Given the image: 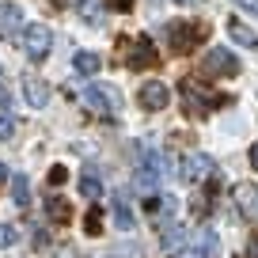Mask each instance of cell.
Listing matches in <instances>:
<instances>
[{
	"mask_svg": "<svg viewBox=\"0 0 258 258\" xmlns=\"http://www.w3.org/2000/svg\"><path fill=\"white\" fill-rule=\"evenodd\" d=\"M19 27H23V12H19L16 4H0V34L12 38Z\"/></svg>",
	"mask_w": 258,
	"mask_h": 258,
	"instance_id": "obj_13",
	"label": "cell"
},
{
	"mask_svg": "<svg viewBox=\"0 0 258 258\" xmlns=\"http://www.w3.org/2000/svg\"><path fill=\"white\" fill-rule=\"evenodd\" d=\"M178 182H186V186H194V182H202V178H213L217 175V163L209 160V156H202V152H194V156H182L178 160ZM220 178V175H217Z\"/></svg>",
	"mask_w": 258,
	"mask_h": 258,
	"instance_id": "obj_4",
	"label": "cell"
},
{
	"mask_svg": "<svg viewBox=\"0 0 258 258\" xmlns=\"http://www.w3.org/2000/svg\"><path fill=\"white\" fill-rule=\"evenodd\" d=\"M137 0H103V12H129Z\"/></svg>",
	"mask_w": 258,
	"mask_h": 258,
	"instance_id": "obj_24",
	"label": "cell"
},
{
	"mask_svg": "<svg viewBox=\"0 0 258 258\" xmlns=\"http://www.w3.org/2000/svg\"><path fill=\"white\" fill-rule=\"evenodd\" d=\"M118 57L125 61V69L133 73H148L160 64V53H156V42L148 34H137V38H118Z\"/></svg>",
	"mask_w": 258,
	"mask_h": 258,
	"instance_id": "obj_2",
	"label": "cell"
},
{
	"mask_svg": "<svg viewBox=\"0 0 258 258\" xmlns=\"http://www.w3.org/2000/svg\"><path fill=\"white\" fill-rule=\"evenodd\" d=\"M73 69H76L80 76H95L99 69H103V57H99L95 49H80V53L73 57Z\"/></svg>",
	"mask_w": 258,
	"mask_h": 258,
	"instance_id": "obj_15",
	"label": "cell"
},
{
	"mask_svg": "<svg viewBox=\"0 0 258 258\" xmlns=\"http://www.w3.org/2000/svg\"><path fill=\"white\" fill-rule=\"evenodd\" d=\"M247 254H250V258H258V232L250 235V243H247Z\"/></svg>",
	"mask_w": 258,
	"mask_h": 258,
	"instance_id": "obj_28",
	"label": "cell"
},
{
	"mask_svg": "<svg viewBox=\"0 0 258 258\" xmlns=\"http://www.w3.org/2000/svg\"><path fill=\"white\" fill-rule=\"evenodd\" d=\"M4 178H8V167H4V160H0V186H4Z\"/></svg>",
	"mask_w": 258,
	"mask_h": 258,
	"instance_id": "obj_30",
	"label": "cell"
},
{
	"mask_svg": "<svg viewBox=\"0 0 258 258\" xmlns=\"http://www.w3.org/2000/svg\"><path fill=\"white\" fill-rule=\"evenodd\" d=\"M163 247L167 250H178V247H186V239H190V235H186V224H163Z\"/></svg>",
	"mask_w": 258,
	"mask_h": 258,
	"instance_id": "obj_18",
	"label": "cell"
},
{
	"mask_svg": "<svg viewBox=\"0 0 258 258\" xmlns=\"http://www.w3.org/2000/svg\"><path fill=\"white\" fill-rule=\"evenodd\" d=\"M12 202H16L19 209L31 205V178L27 175H12Z\"/></svg>",
	"mask_w": 258,
	"mask_h": 258,
	"instance_id": "obj_19",
	"label": "cell"
},
{
	"mask_svg": "<svg viewBox=\"0 0 258 258\" xmlns=\"http://www.w3.org/2000/svg\"><path fill=\"white\" fill-rule=\"evenodd\" d=\"M12 106V91H8V80L0 76V110H8Z\"/></svg>",
	"mask_w": 258,
	"mask_h": 258,
	"instance_id": "obj_25",
	"label": "cell"
},
{
	"mask_svg": "<svg viewBox=\"0 0 258 258\" xmlns=\"http://www.w3.org/2000/svg\"><path fill=\"white\" fill-rule=\"evenodd\" d=\"M163 38H167L171 53H194V49L209 38V27L198 23V19H190V23H186V19H178V23H167Z\"/></svg>",
	"mask_w": 258,
	"mask_h": 258,
	"instance_id": "obj_3",
	"label": "cell"
},
{
	"mask_svg": "<svg viewBox=\"0 0 258 258\" xmlns=\"http://www.w3.org/2000/svg\"><path fill=\"white\" fill-rule=\"evenodd\" d=\"M110 213H114V224H118L121 232H133V228H137L133 209H129V202H125V190H118V194L110 198Z\"/></svg>",
	"mask_w": 258,
	"mask_h": 258,
	"instance_id": "obj_10",
	"label": "cell"
},
{
	"mask_svg": "<svg viewBox=\"0 0 258 258\" xmlns=\"http://www.w3.org/2000/svg\"><path fill=\"white\" fill-rule=\"evenodd\" d=\"M194 254L198 258H213L220 250V243H217V232H213V228H198V232H194Z\"/></svg>",
	"mask_w": 258,
	"mask_h": 258,
	"instance_id": "obj_11",
	"label": "cell"
},
{
	"mask_svg": "<svg viewBox=\"0 0 258 258\" xmlns=\"http://www.w3.org/2000/svg\"><path fill=\"white\" fill-rule=\"evenodd\" d=\"M76 8H80L84 23H103V0H76Z\"/></svg>",
	"mask_w": 258,
	"mask_h": 258,
	"instance_id": "obj_20",
	"label": "cell"
},
{
	"mask_svg": "<svg viewBox=\"0 0 258 258\" xmlns=\"http://www.w3.org/2000/svg\"><path fill=\"white\" fill-rule=\"evenodd\" d=\"M232 4H239L243 12H250V16H258V0H232Z\"/></svg>",
	"mask_w": 258,
	"mask_h": 258,
	"instance_id": "obj_27",
	"label": "cell"
},
{
	"mask_svg": "<svg viewBox=\"0 0 258 258\" xmlns=\"http://www.w3.org/2000/svg\"><path fill=\"white\" fill-rule=\"evenodd\" d=\"M250 167L258 171V145H250Z\"/></svg>",
	"mask_w": 258,
	"mask_h": 258,
	"instance_id": "obj_29",
	"label": "cell"
},
{
	"mask_svg": "<svg viewBox=\"0 0 258 258\" xmlns=\"http://www.w3.org/2000/svg\"><path fill=\"white\" fill-rule=\"evenodd\" d=\"M137 99H141V106H145V110H163V106L171 103V91H167V84L148 80V84H141Z\"/></svg>",
	"mask_w": 258,
	"mask_h": 258,
	"instance_id": "obj_8",
	"label": "cell"
},
{
	"mask_svg": "<svg viewBox=\"0 0 258 258\" xmlns=\"http://www.w3.org/2000/svg\"><path fill=\"white\" fill-rule=\"evenodd\" d=\"M49 46H53V31H49L46 23H31V27H23V49H27V57L42 61V57L49 53Z\"/></svg>",
	"mask_w": 258,
	"mask_h": 258,
	"instance_id": "obj_7",
	"label": "cell"
},
{
	"mask_svg": "<svg viewBox=\"0 0 258 258\" xmlns=\"http://www.w3.org/2000/svg\"><path fill=\"white\" fill-rule=\"evenodd\" d=\"M178 4H198V0H178Z\"/></svg>",
	"mask_w": 258,
	"mask_h": 258,
	"instance_id": "obj_31",
	"label": "cell"
},
{
	"mask_svg": "<svg viewBox=\"0 0 258 258\" xmlns=\"http://www.w3.org/2000/svg\"><path fill=\"white\" fill-rule=\"evenodd\" d=\"M178 95H182V114H186V118H205V114L220 110V106L228 103V95H213V91H205L202 80H182V84H178Z\"/></svg>",
	"mask_w": 258,
	"mask_h": 258,
	"instance_id": "obj_1",
	"label": "cell"
},
{
	"mask_svg": "<svg viewBox=\"0 0 258 258\" xmlns=\"http://www.w3.org/2000/svg\"><path fill=\"white\" fill-rule=\"evenodd\" d=\"M235 202H239V209L247 213V217H258V186H235Z\"/></svg>",
	"mask_w": 258,
	"mask_h": 258,
	"instance_id": "obj_16",
	"label": "cell"
},
{
	"mask_svg": "<svg viewBox=\"0 0 258 258\" xmlns=\"http://www.w3.org/2000/svg\"><path fill=\"white\" fill-rule=\"evenodd\" d=\"M46 217L53 220V224H69V220H73V205L64 202V198H57V194H49L46 198Z\"/></svg>",
	"mask_w": 258,
	"mask_h": 258,
	"instance_id": "obj_14",
	"label": "cell"
},
{
	"mask_svg": "<svg viewBox=\"0 0 258 258\" xmlns=\"http://www.w3.org/2000/svg\"><path fill=\"white\" fill-rule=\"evenodd\" d=\"M205 76H239V57L224 46H213L205 53V64H202Z\"/></svg>",
	"mask_w": 258,
	"mask_h": 258,
	"instance_id": "obj_6",
	"label": "cell"
},
{
	"mask_svg": "<svg viewBox=\"0 0 258 258\" xmlns=\"http://www.w3.org/2000/svg\"><path fill=\"white\" fill-rule=\"evenodd\" d=\"M84 232H88V235H99V232H103V220H99V209H91V213H88V220H84Z\"/></svg>",
	"mask_w": 258,
	"mask_h": 258,
	"instance_id": "obj_23",
	"label": "cell"
},
{
	"mask_svg": "<svg viewBox=\"0 0 258 258\" xmlns=\"http://www.w3.org/2000/svg\"><path fill=\"white\" fill-rule=\"evenodd\" d=\"M49 186H57V182H64V167H49Z\"/></svg>",
	"mask_w": 258,
	"mask_h": 258,
	"instance_id": "obj_26",
	"label": "cell"
},
{
	"mask_svg": "<svg viewBox=\"0 0 258 258\" xmlns=\"http://www.w3.org/2000/svg\"><path fill=\"white\" fill-rule=\"evenodd\" d=\"M84 99H88V106H91L95 114H106V118H110V114H118L121 103H125V99H121V91L110 88V84H91V88L84 91Z\"/></svg>",
	"mask_w": 258,
	"mask_h": 258,
	"instance_id": "obj_5",
	"label": "cell"
},
{
	"mask_svg": "<svg viewBox=\"0 0 258 258\" xmlns=\"http://www.w3.org/2000/svg\"><path fill=\"white\" fill-rule=\"evenodd\" d=\"M12 137H16V118H12V110H0V141Z\"/></svg>",
	"mask_w": 258,
	"mask_h": 258,
	"instance_id": "obj_21",
	"label": "cell"
},
{
	"mask_svg": "<svg viewBox=\"0 0 258 258\" xmlns=\"http://www.w3.org/2000/svg\"><path fill=\"white\" fill-rule=\"evenodd\" d=\"M228 34H232L239 46H247V49H254V46H258V31H250L243 19H232V23H228Z\"/></svg>",
	"mask_w": 258,
	"mask_h": 258,
	"instance_id": "obj_17",
	"label": "cell"
},
{
	"mask_svg": "<svg viewBox=\"0 0 258 258\" xmlns=\"http://www.w3.org/2000/svg\"><path fill=\"white\" fill-rule=\"evenodd\" d=\"M23 95H27V103L34 106V110H42V106H49V84L42 80V76H34V73H27L23 76Z\"/></svg>",
	"mask_w": 258,
	"mask_h": 258,
	"instance_id": "obj_9",
	"label": "cell"
},
{
	"mask_svg": "<svg viewBox=\"0 0 258 258\" xmlns=\"http://www.w3.org/2000/svg\"><path fill=\"white\" fill-rule=\"evenodd\" d=\"M80 194H84V198H99V194H103V175H99L95 163H84V171H80Z\"/></svg>",
	"mask_w": 258,
	"mask_h": 258,
	"instance_id": "obj_12",
	"label": "cell"
},
{
	"mask_svg": "<svg viewBox=\"0 0 258 258\" xmlns=\"http://www.w3.org/2000/svg\"><path fill=\"white\" fill-rule=\"evenodd\" d=\"M19 239V228L16 224H0V247H12Z\"/></svg>",
	"mask_w": 258,
	"mask_h": 258,
	"instance_id": "obj_22",
	"label": "cell"
}]
</instances>
